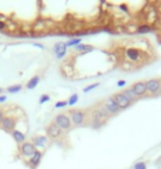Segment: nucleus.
<instances>
[{
	"label": "nucleus",
	"instance_id": "nucleus-1",
	"mask_svg": "<svg viewBox=\"0 0 161 169\" xmlns=\"http://www.w3.org/2000/svg\"><path fill=\"white\" fill-rule=\"evenodd\" d=\"M54 123L58 126L62 132H66L71 129L72 123H71V119L68 113H59L57 114L54 119Z\"/></svg>",
	"mask_w": 161,
	"mask_h": 169
},
{
	"label": "nucleus",
	"instance_id": "nucleus-2",
	"mask_svg": "<svg viewBox=\"0 0 161 169\" xmlns=\"http://www.w3.org/2000/svg\"><path fill=\"white\" fill-rule=\"evenodd\" d=\"M70 119H71L72 125L81 126L86 123L87 113H86V111L80 110V109H74L72 111H70Z\"/></svg>",
	"mask_w": 161,
	"mask_h": 169
},
{
	"label": "nucleus",
	"instance_id": "nucleus-3",
	"mask_svg": "<svg viewBox=\"0 0 161 169\" xmlns=\"http://www.w3.org/2000/svg\"><path fill=\"white\" fill-rule=\"evenodd\" d=\"M64 135V132L56 125L55 123H50L48 124V126L46 127V136L53 141H56V139H59Z\"/></svg>",
	"mask_w": 161,
	"mask_h": 169
},
{
	"label": "nucleus",
	"instance_id": "nucleus-4",
	"mask_svg": "<svg viewBox=\"0 0 161 169\" xmlns=\"http://www.w3.org/2000/svg\"><path fill=\"white\" fill-rule=\"evenodd\" d=\"M102 106L104 108V110H105L106 112L109 113V115L117 114V113L121 111V109L118 108V106L116 104L115 100L113 99V97L105 99L104 102H103V104H102Z\"/></svg>",
	"mask_w": 161,
	"mask_h": 169
},
{
	"label": "nucleus",
	"instance_id": "nucleus-5",
	"mask_svg": "<svg viewBox=\"0 0 161 169\" xmlns=\"http://www.w3.org/2000/svg\"><path fill=\"white\" fill-rule=\"evenodd\" d=\"M20 154L22 155V156L24 157H28V158H30L34 155V153L36 151V147L33 145L32 142H24V143H22V144L20 145Z\"/></svg>",
	"mask_w": 161,
	"mask_h": 169
},
{
	"label": "nucleus",
	"instance_id": "nucleus-6",
	"mask_svg": "<svg viewBox=\"0 0 161 169\" xmlns=\"http://www.w3.org/2000/svg\"><path fill=\"white\" fill-rule=\"evenodd\" d=\"M161 86V79H150L148 81H146V89H147V94L151 96H156L159 94Z\"/></svg>",
	"mask_w": 161,
	"mask_h": 169
},
{
	"label": "nucleus",
	"instance_id": "nucleus-7",
	"mask_svg": "<svg viewBox=\"0 0 161 169\" xmlns=\"http://www.w3.org/2000/svg\"><path fill=\"white\" fill-rule=\"evenodd\" d=\"M113 99L115 100L116 104H117L118 108H119L121 110H125V109H127V108L131 104V102H130V101L128 100V99H127L122 92L115 94L114 96H113Z\"/></svg>",
	"mask_w": 161,
	"mask_h": 169
},
{
	"label": "nucleus",
	"instance_id": "nucleus-8",
	"mask_svg": "<svg viewBox=\"0 0 161 169\" xmlns=\"http://www.w3.org/2000/svg\"><path fill=\"white\" fill-rule=\"evenodd\" d=\"M125 55H126V57L129 59L130 62L135 63V62H138L142 58L143 53L139 50L135 48V47H129V48H127L125 50Z\"/></svg>",
	"mask_w": 161,
	"mask_h": 169
},
{
	"label": "nucleus",
	"instance_id": "nucleus-9",
	"mask_svg": "<svg viewBox=\"0 0 161 169\" xmlns=\"http://www.w3.org/2000/svg\"><path fill=\"white\" fill-rule=\"evenodd\" d=\"M15 124H17V122H15V119L13 116H6V115L0 123L1 127L7 132H12L15 127Z\"/></svg>",
	"mask_w": 161,
	"mask_h": 169
},
{
	"label": "nucleus",
	"instance_id": "nucleus-10",
	"mask_svg": "<svg viewBox=\"0 0 161 169\" xmlns=\"http://www.w3.org/2000/svg\"><path fill=\"white\" fill-rule=\"evenodd\" d=\"M50 142V138L45 135H37L32 138V143L37 148H45Z\"/></svg>",
	"mask_w": 161,
	"mask_h": 169
},
{
	"label": "nucleus",
	"instance_id": "nucleus-11",
	"mask_svg": "<svg viewBox=\"0 0 161 169\" xmlns=\"http://www.w3.org/2000/svg\"><path fill=\"white\" fill-rule=\"evenodd\" d=\"M133 90L137 97H144L147 94V89H146V81H137L133 86Z\"/></svg>",
	"mask_w": 161,
	"mask_h": 169
},
{
	"label": "nucleus",
	"instance_id": "nucleus-12",
	"mask_svg": "<svg viewBox=\"0 0 161 169\" xmlns=\"http://www.w3.org/2000/svg\"><path fill=\"white\" fill-rule=\"evenodd\" d=\"M66 50H67V45H66V43H64V42H58V43H56L54 45V52H55L56 57L58 59H60V58H62V57L65 56Z\"/></svg>",
	"mask_w": 161,
	"mask_h": 169
},
{
	"label": "nucleus",
	"instance_id": "nucleus-13",
	"mask_svg": "<svg viewBox=\"0 0 161 169\" xmlns=\"http://www.w3.org/2000/svg\"><path fill=\"white\" fill-rule=\"evenodd\" d=\"M104 122L105 121L101 118V115L98 113V111L94 109L92 111V114H91V124L93 127H100Z\"/></svg>",
	"mask_w": 161,
	"mask_h": 169
},
{
	"label": "nucleus",
	"instance_id": "nucleus-14",
	"mask_svg": "<svg viewBox=\"0 0 161 169\" xmlns=\"http://www.w3.org/2000/svg\"><path fill=\"white\" fill-rule=\"evenodd\" d=\"M42 156H43L42 151L41 150H36L34 153V155L29 158V164L31 165L33 168H36L37 166L40 165V163H41V160H42Z\"/></svg>",
	"mask_w": 161,
	"mask_h": 169
},
{
	"label": "nucleus",
	"instance_id": "nucleus-15",
	"mask_svg": "<svg viewBox=\"0 0 161 169\" xmlns=\"http://www.w3.org/2000/svg\"><path fill=\"white\" fill-rule=\"evenodd\" d=\"M11 135H12L13 139L18 143V144H22V143H24L25 142V134L24 133H22L21 131H18V130H13L11 132Z\"/></svg>",
	"mask_w": 161,
	"mask_h": 169
},
{
	"label": "nucleus",
	"instance_id": "nucleus-16",
	"mask_svg": "<svg viewBox=\"0 0 161 169\" xmlns=\"http://www.w3.org/2000/svg\"><path fill=\"white\" fill-rule=\"evenodd\" d=\"M122 94H124L125 97L128 99V100L133 103V102H135V101L138 99V97H137L136 94H135V92H134V90H133V88L129 87V88H127V89H125V90H123L122 91Z\"/></svg>",
	"mask_w": 161,
	"mask_h": 169
},
{
	"label": "nucleus",
	"instance_id": "nucleus-17",
	"mask_svg": "<svg viewBox=\"0 0 161 169\" xmlns=\"http://www.w3.org/2000/svg\"><path fill=\"white\" fill-rule=\"evenodd\" d=\"M38 81H40V76H34V77H32L31 79L29 80V82L26 83V88H28L29 90L34 89V88L38 85Z\"/></svg>",
	"mask_w": 161,
	"mask_h": 169
},
{
	"label": "nucleus",
	"instance_id": "nucleus-18",
	"mask_svg": "<svg viewBox=\"0 0 161 169\" xmlns=\"http://www.w3.org/2000/svg\"><path fill=\"white\" fill-rule=\"evenodd\" d=\"M76 50H80V52H82V53L85 54V53H88V52L93 50V47L91 45H89V44H79V45L76 46Z\"/></svg>",
	"mask_w": 161,
	"mask_h": 169
},
{
	"label": "nucleus",
	"instance_id": "nucleus-19",
	"mask_svg": "<svg viewBox=\"0 0 161 169\" xmlns=\"http://www.w3.org/2000/svg\"><path fill=\"white\" fill-rule=\"evenodd\" d=\"M151 31V26L148 24H142L137 28V32L140 33V34H146Z\"/></svg>",
	"mask_w": 161,
	"mask_h": 169
},
{
	"label": "nucleus",
	"instance_id": "nucleus-20",
	"mask_svg": "<svg viewBox=\"0 0 161 169\" xmlns=\"http://www.w3.org/2000/svg\"><path fill=\"white\" fill-rule=\"evenodd\" d=\"M21 89H22V85H14V86H10L7 90H8V92H10V94H17V92H19Z\"/></svg>",
	"mask_w": 161,
	"mask_h": 169
},
{
	"label": "nucleus",
	"instance_id": "nucleus-21",
	"mask_svg": "<svg viewBox=\"0 0 161 169\" xmlns=\"http://www.w3.org/2000/svg\"><path fill=\"white\" fill-rule=\"evenodd\" d=\"M78 99H79V96L77 94H74L70 98H69V100H68V106H74L77 102H78Z\"/></svg>",
	"mask_w": 161,
	"mask_h": 169
},
{
	"label": "nucleus",
	"instance_id": "nucleus-22",
	"mask_svg": "<svg viewBox=\"0 0 161 169\" xmlns=\"http://www.w3.org/2000/svg\"><path fill=\"white\" fill-rule=\"evenodd\" d=\"M79 44H81V38H72V40H70V41H68L67 43H66V45H67V47L68 46H77V45H79Z\"/></svg>",
	"mask_w": 161,
	"mask_h": 169
},
{
	"label": "nucleus",
	"instance_id": "nucleus-23",
	"mask_svg": "<svg viewBox=\"0 0 161 169\" xmlns=\"http://www.w3.org/2000/svg\"><path fill=\"white\" fill-rule=\"evenodd\" d=\"M50 100V97L48 94H42L41 98H40V104H44L45 102H47V101Z\"/></svg>",
	"mask_w": 161,
	"mask_h": 169
},
{
	"label": "nucleus",
	"instance_id": "nucleus-24",
	"mask_svg": "<svg viewBox=\"0 0 161 169\" xmlns=\"http://www.w3.org/2000/svg\"><path fill=\"white\" fill-rule=\"evenodd\" d=\"M134 169H147V165L144 162H139L134 165Z\"/></svg>",
	"mask_w": 161,
	"mask_h": 169
},
{
	"label": "nucleus",
	"instance_id": "nucleus-25",
	"mask_svg": "<svg viewBox=\"0 0 161 169\" xmlns=\"http://www.w3.org/2000/svg\"><path fill=\"white\" fill-rule=\"evenodd\" d=\"M98 86H99V82L92 83V85H90V86H88V87L85 88V89H83V92H85V94H87V92H89L90 90H92V89H94V88H97Z\"/></svg>",
	"mask_w": 161,
	"mask_h": 169
},
{
	"label": "nucleus",
	"instance_id": "nucleus-26",
	"mask_svg": "<svg viewBox=\"0 0 161 169\" xmlns=\"http://www.w3.org/2000/svg\"><path fill=\"white\" fill-rule=\"evenodd\" d=\"M68 106V101H58L55 103V108H64Z\"/></svg>",
	"mask_w": 161,
	"mask_h": 169
},
{
	"label": "nucleus",
	"instance_id": "nucleus-27",
	"mask_svg": "<svg viewBox=\"0 0 161 169\" xmlns=\"http://www.w3.org/2000/svg\"><path fill=\"white\" fill-rule=\"evenodd\" d=\"M116 86H117L118 88L125 87V86H126V81H125V80H119V81H117Z\"/></svg>",
	"mask_w": 161,
	"mask_h": 169
},
{
	"label": "nucleus",
	"instance_id": "nucleus-28",
	"mask_svg": "<svg viewBox=\"0 0 161 169\" xmlns=\"http://www.w3.org/2000/svg\"><path fill=\"white\" fill-rule=\"evenodd\" d=\"M3 118H5V112H3L2 109H0V123H1V121H2Z\"/></svg>",
	"mask_w": 161,
	"mask_h": 169
},
{
	"label": "nucleus",
	"instance_id": "nucleus-29",
	"mask_svg": "<svg viewBox=\"0 0 161 169\" xmlns=\"http://www.w3.org/2000/svg\"><path fill=\"white\" fill-rule=\"evenodd\" d=\"M7 28V25L5 22H2L1 20H0V30H3V29H6Z\"/></svg>",
	"mask_w": 161,
	"mask_h": 169
},
{
	"label": "nucleus",
	"instance_id": "nucleus-30",
	"mask_svg": "<svg viewBox=\"0 0 161 169\" xmlns=\"http://www.w3.org/2000/svg\"><path fill=\"white\" fill-rule=\"evenodd\" d=\"M6 100H7V96H5V94L0 96V102H5Z\"/></svg>",
	"mask_w": 161,
	"mask_h": 169
},
{
	"label": "nucleus",
	"instance_id": "nucleus-31",
	"mask_svg": "<svg viewBox=\"0 0 161 169\" xmlns=\"http://www.w3.org/2000/svg\"><path fill=\"white\" fill-rule=\"evenodd\" d=\"M159 94H161V86H160V90H159Z\"/></svg>",
	"mask_w": 161,
	"mask_h": 169
}]
</instances>
